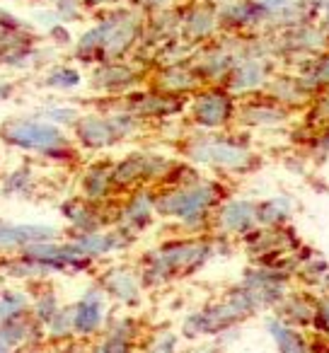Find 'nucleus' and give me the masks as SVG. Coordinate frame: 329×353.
<instances>
[{"instance_id":"obj_1","label":"nucleus","mask_w":329,"mask_h":353,"mask_svg":"<svg viewBox=\"0 0 329 353\" xmlns=\"http://www.w3.org/2000/svg\"><path fill=\"white\" fill-rule=\"evenodd\" d=\"M146 22L133 8H114L99 15L92 27L75 37L70 44V61L78 65H97L107 61H123L143 39Z\"/></svg>"},{"instance_id":"obj_2","label":"nucleus","mask_w":329,"mask_h":353,"mask_svg":"<svg viewBox=\"0 0 329 353\" xmlns=\"http://www.w3.org/2000/svg\"><path fill=\"white\" fill-rule=\"evenodd\" d=\"M0 143L10 150L34 155L37 160L56 167L78 162L80 150L66 128H59L34 114H17L0 121Z\"/></svg>"},{"instance_id":"obj_3","label":"nucleus","mask_w":329,"mask_h":353,"mask_svg":"<svg viewBox=\"0 0 329 353\" xmlns=\"http://www.w3.org/2000/svg\"><path fill=\"white\" fill-rule=\"evenodd\" d=\"M213 254L208 240H172L148 252L141 266V283L146 288L165 285L170 281L194 276Z\"/></svg>"},{"instance_id":"obj_4","label":"nucleus","mask_w":329,"mask_h":353,"mask_svg":"<svg viewBox=\"0 0 329 353\" xmlns=\"http://www.w3.org/2000/svg\"><path fill=\"white\" fill-rule=\"evenodd\" d=\"M223 194L226 192L221 184L206 179L187 187H165L155 194V213L184 223L187 228H199L223 203Z\"/></svg>"},{"instance_id":"obj_5","label":"nucleus","mask_w":329,"mask_h":353,"mask_svg":"<svg viewBox=\"0 0 329 353\" xmlns=\"http://www.w3.org/2000/svg\"><path fill=\"white\" fill-rule=\"evenodd\" d=\"M146 121L126 112H83L68 128L70 138L80 152H102L128 138L138 136Z\"/></svg>"},{"instance_id":"obj_6","label":"nucleus","mask_w":329,"mask_h":353,"mask_svg":"<svg viewBox=\"0 0 329 353\" xmlns=\"http://www.w3.org/2000/svg\"><path fill=\"white\" fill-rule=\"evenodd\" d=\"M44 37L32 22L15 15L8 8H0V68L32 70L39 65L46 49Z\"/></svg>"},{"instance_id":"obj_7","label":"nucleus","mask_w":329,"mask_h":353,"mask_svg":"<svg viewBox=\"0 0 329 353\" xmlns=\"http://www.w3.org/2000/svg\"><path fill=\"white\" fill-rule=\"evenodd\" d=\"M257 312V305L252 300L250 290L245 285L228 290V295L216 303L203 305L201 310L187 314L182 324L184 336L197 339V336H216L228 329H232L235 324H240L242 319H247L250 314Z\"/></svg>"},{"instance_id":"obj_8","label":"nucleus","mask_w":329,"mask_h":353,"mask_svg":"<svg viewBox=\"0 0 329 353\" xmlns=\"http://www.w3.org/2000/svg\"><path fill=\"white\" fill-rule=\"evenodd\" d=\"M175 162L157 152H128L126 157L114 162L112 179L117 194L148 189V184H165Z\"/></svg>"},{"instance_id":"obj_9","label":"nucleus","mask_w":329,"mask_h":353,"mask_svg":"<svg viewBox=\"0 0 329 353\" xmlns=\"http://www.w3.org/2000/svg\"><path fill=\"white\" fill-rule=\"evenodd\" d=\"M25 254L32 261H37L49 279L51 276H75L94 269V261L88 259L70 237H59V240L32 245L25 250Z\"/></svg>"},{"instance_id":"obj_10","label":"nucleus","mask_w":329,"mask_h":353,"mask_svg":"<svg viewBox=\"0 0 329 353\" xmlns=\"http://www.w3.org/2000/svg\"><path fill=\"white\" fill-rule=\"evenodd\" d=\"M184 155L192 162L211 165V167H218V170L242 172L255 165V155L250 152V148L232 141V138H228V136L194 138L187 145V150H184Z\"/></svg>"},{"instance_id":"obj_11","label":"nucleus","mask_w":329,"mask_h":353,"mask_svg":"<svg viewBox=\"0 0 329 353\" xmlns=\"http://www.w3.org/2000/svg\"><path fill=\"white\" fill-rule=\"evenodd\" d=\"M88 88L99 97H123V94L138 90L143 83V70L133 61H107V63L90 65Z\"/></svg>"},{"instance_id":"obj_12","label":"nucleus","mask_w":329,"mask_h":353,"mask_svg":"<svg viewBox=\"0 0 329 353\" xmlns=\"http://www.w3.org/2000/svg\"><path fill=\"white\" fill-rule=\"evenodd\" d=\"M59 213L66 223V235H88L104 228H112L114 206L112 203H92L83 196H66L59 203Z\"/></svg>"},{"instance_id":"obj_13","label":"nucleus","mask_w":329,"mask_h":353,"mask_svg":"<svg viewBox=\"0 0 329 353\" xmlns=\"http://www.w3.org/2000/svg\"><path fill=\"white\" fill-rule=\"evenodd\" d=\"M237 104L235 94H230L226 88L216 85V88H206L201 92H197L189 104V117L199 128L206 131H218L226 128L228 123L235 119Z\"/></svg>"},{"instance_id":"obj_14","label":"nucleus","mask_w":329,"mask_h":353,"mask_svg":"<svg viewBox=\"0 0 329 353\" xmlns=\"http://www.w3.org/2000/svg\"><path fill=\"white\" fill-rule=\"evenodd\" d=\"M70 312H73V332L78 341H92L99 336L109 319L107 312V295L102 293L97 283H90L83 293L70 303Z\"/></svg>"},{"instance_id":"obj_15","label":"nucleus","mask_w":329,"mask_h":353,"mask_svg":"<svg viewBox=\"0 0 329 353\" xmlns=\"http://www.w3.org/2000/svg\"><path fill=\"white\" fill-rule=\"evenodd\" d=\"M63 237V230L49 223H12L0 216V256L20 254L27 247Z\"/></svg>"},{"instance_id":"obj_16","label":"nucleus","mask_w":329,"mask_h":353,"mask_svg":"<svg viewBox=\"0 0 329 353\" xmlns=\"http://www.w3.org/2000/svg\"><path fill=\"white\" fill-rule=\"evenodd\" d=\"M155 216H157L155 192H150V189H136V192H131L123 199V203H119V206L114 208L112 225L136 240L143 230H148V228L152 225Z\"/></svg>"},{"instance_id":"obj_17","label":"nucleus","mask_w":329,"mask_h":353,"mask_svg":"<svg viewBox=\"0 0 329 353\" xmlns=\"http://www.w3.org/2000/svg\"><path fill=\"white\" fill-rule=\"evenodd\" d=\"M112 170H114V160L97 157V160L88 162L83 167V172H80L78 196H83L85 201H92V203H112L114 196H117Z\"/></svg>"},{"instance_id":"obj_18","label":"nucleus","mask_w":329,"mask_h":353,"mask_svg":"<svg viewBox=\"0 0 329 353\" xmlns=\"http://www.w3.org/2000/svg\"><path fill=\"white\" fill-rule=\"evenodd\" d=\"M94 283L102 288V293L107 295V300H114V303L123 305V307H136L141 303V276L133 269H126V266H112V269L102 271L97 276Z\"/></svg>"},{"instance_id":"obj_19","label":"nucleus","mask_w":329,"mask_h":353,"mask_svg":"<svg viewBox=\"0 0 329 353\" xmlns=\"http://www.w3.org/2000/svg\"><path fill=\"white\" fill-rule=\"evenodd\" d=\"M266 83H269V63L264 56H240L223 80V88L230 94H252Z\"/></svg>"},{"instance_id":"obj_20","label":"nucleus","mask_w":329,"mask_h":353,"mask_svg":"<svg viewBox=\"0 0 329 353\" xmlns=\"http://www.w3.org/2000/svg\"><path fill=\"white\" fill-rule=\"evenodd\" d=\"M0 341L6 343L12 353H32L46 346L44 327L30 312L3 324L0 327Z\"/></svg>"},{"instance_id":"obj_21","label":"nucleus","mask_w":329,"mask_h":353,"mask_svg":"<svg viewBox=\"0 0 329 353\" xmlns=\"http://www.w3.org/2000/svg\"><path fill=\"white\" fill-rule=\"evenodd\" d=\"M138 336V322L133 317H109L102 334L92 339L85 353H133Z\"/></svg>"},{"instance_id":"obj_22","label":"nucleus","mask_w":329,"mask_h":353,"mask_svg":"<svg viewBox=\"0 0 329 353\" xmlns=\"http://www.w3.org/2000/svg\"><path fill=\"white\" fill-rule=\"evenodd\" d=\"M216 228L223 235H250L259 223H257V201L250 199H232L216 208L213 216Z\"/></svg>"},{"instance_id":"obj_23","label":"nucleus","mask_w":329,"mask_h":353,"mask_svg":"<svg viewBox=\"0 0 329 353\" xmlns=\"http://www.w3.org/2000/svg\"><path fill=\"white\" fill-rule=\"evenodd\" d=\"M70 240L78 245V250L83 252L88 259L97 261V259H104V256L114 254V252L126 250L133 242V237H128L126 232H121L119 228L112 225L97 232H88V235H75V237H70Z\"/></svg>"},{"instance_id":"obj_24","label":"nucleus","mask_w":329,"mask_h":353,"mask_svg":"<svg viewBox=\"0 0 329 353\" xmlns=\"http://www.w3.org/2000/svg\"><path fill=\"white\" fill-rule=\"evenodd\" d=\"M201 88V78L192 63H170L152 78V90L170 97H184V94H194Z\"/></svg>"},{"instance_id":"obj_25","label":"nucleus","mask_w":329,"mask_h":353,"mask_svg":"<svg viewBox=\"0 0 329 353\" xmlns=\"http://www.w3.org/2000/svg\"><path fill=\"white\" fill-rule=\"evenodd\" d=\"M240 56L242 51H235L230 46H206V49H201L192 59V68L197 70L201 83L203 80H218V83H223Z\"/></svg>"},{"instance_id":"obj_26","label":"nucleus","mask_w":329,"mask_h":353,"mask_svg":"<svg viewBox=\"0 0 329 353\" xmlns=\"http://www.w3.org/2000/svg\"><path fill=\"white\" fill-rule=\"evenodd\" d=\"M218 10L213 6H194L179 15V34L189 44H203L218 30Z\"/></svg>"},{"instance_id":"obj_27","label":"nucleus","mask_w":329,"mask_h":353,"mask_svg":"<svg viewBox=\"0 0 329 353\" xmlns=\"http://www.w3.org/2000/svg\"><path fill=\"white\" fill-rule=\"evenodd\" d=\"M286 117H288V112L271 97L247 99L235 112L240 126H276V123L286 121Z\"/></svg>"},{"instance_id":"obj_28","label":"nucleus","mask_w":329,"mask_h":353,"mask_svg":"<svg viewBox=\"0 0 329 353\" xmlns=\"http://www.w3.org/2000/svg\"><path fill=\"white\" fill-rule=\"evenodd\" d=\"M271 15L257 0H235V3H226L218 10V25L223 30H247V27L261 25Z\"/></svg>"},{"instance_id":"obj_29","label":"nucleus","mask_w":329,"mask_h":353,"mask_svg":"<svg viewBox=\"0 0 329 353\" xmlns=\"http://www.w3.org/2000/svg\"><path fill=\"white\" fill-rule=\"evenodd\" d=\"M85 85V75L78 63H51L39 78V88L46 92H75Z\"/></svg>"},{"instance_id":"obj_30","label":"nucleus","mask_w":329,"mask_h":353,"mask_svg":"<svg viewBox=\"0 0 329 353\" xmlns=\"http://www.w3.org/2000/svg\"><path fill=\"white\" fill-rule=\"evenodd\" d=\"M37 192V170L30 162H22V165L8 170L6 174L0 176V196L3 199H17V201H25L32 199Z\"/></svg>"},{"instance_id":"obj_31","label":"nucleus","mask_w":329,"mask_h":353,"mask_svg":"<svg viewBox=\"0 0 329 353\" xmlns=\"http://www.w3.org/2000/svg\"><path fill=\"white\" fill-rule=\"evenodd\" d=\"M0 276L8 281H15V283H27V285L39 283V281H51L44 274V269L37 261H32L25 252L0 256Z\"/></svg>"},{"instance_id":"obj_32","label":"nucleus","mask_w":329,"mask_h":353,"mask_svg":"<svg viewBox=\"0 0 329 353\" xmlns=\"http://www.w3.org/2000/svg\"><path fill=\"white\" fill-rule=\"evenodd\" d=\"M63 300H61L59 290L51 281H39V283H32L30 290V314L37 322L44 327L51 317L61 310Z\"/></svg>"},{"instance_id":"obj_33","label":"nucleus","mask_w":329,"mask_h":353,"mask_svg":"<svg viewBox=\"0 0 329 353\" xmlns=\"http://www.w3.org/2000/svg\"><path fill=\"white\" fill-rule=\"evenodd\" d=\"M44 339L46 346H68V343L78 341L73 332V312H70V303H63L61 310L44 324Z\"/></svg>"},{"instance_id":"obj_34","label":"nucleus","mask_w":329,"mask_h":353,"mask_svg":"<svg viewBox=\"0 0 329 353\" xmlns=\"http://www.w3.org/2000/svg\"><path fill=\"white\" fill-rule=\"evenodd\" d=\"M80 114L83 112H80L75 104L61 102V99H46L44 104H39V107L34 109V117L44 119V121L54 123V126H59V128H66V131L73 126Z\"/></svg>"},{"instance_id":"obj_35","label":"nucleus","mask_w":329,"mask_h":353,"mask_svg":"<svg viewBox=\"0 0 329 353\" xmlns=\"http://www.w3.org/2000/svg\"><path fill=\"white\" fill-rule=\"evenodd\" d=\"M266 332L271 334V339H274V343L279 346L281 353H308L303 336L298 332H293L281 317L266 319Z\"/></svg>"},{"instance_id":"obj_36","label":"nucleus","mask_w":329,"mask_h":353,"mask_svg":"<svg viewBox=\"0 0 329 353\" xmlns=\"http://www.w3.org/2000/svg\"><path fill=\"white\" fill-rule=\"evenodd\" d=\"M27 312H30V290L20 285L0 290V327Z\"/></svg>"},{"instance_id":"obj_37","label":"nucleus","mask_w":329,"mask_h":353,"mask_svg":"<svg viewBox=\"0 0 329 353\" xmlns=\"http://www.w3.org/2000/svg\"><path fill=\"white\" fill-rule=\"evenodd\" d=\"M290 201L286 196H271L266 201L257 203V223L261 228H279L288 218Z\"/></svg>"},{"instance_id":"obj_38","label":"nucleus","mask_w":329,"mask_h":353,"mask_svg":"<svg viewBox=\"0 0 329 353\" xmlns=\"http://www.w3.org/2000/svg\"><path fill=\"white\" fill-rule=\"evenodd\" d=\"M279 310H281V317L283 319H290V322H310L315 317V307L308 303L305 298L300 295H290V298H281L279 300Z\"/></svg>"},{"instance_id":"obj_39","label":"nucleus","mask_w":329,"mask_h":353,"mask_svg":"<svg viewBox=\"0 0 329 353\" xmlns=\"http://www.w3.org/2000/svg\"><path fill=\"white\" fill-rule=\"evenodd\" d=\"M51 10L56 12V17H59L61 22L70 25V22L83 20L88 8H85L83 0H54V3H51Z\"/></svg>"},{"instance_id":"obj_40","label":"nucleus","mask_w":329,"mask_h":353,"mask_svg":"<svg viewBox=\"0 0 329 353\" xmlns=\"http://www.w3.org/2000/svg\"><path fill=\"white\" fill-rule=\"evenodd\" d=\"M177 343H179V336L170 329H162L157 332L155 336L148 341V348L146 353H177Z\"/></svg>"},{"instance_id":"obj_41","label":"nucleus","mask_w":329,"mask_h":353,"mask_svg":"<svg viewBox=\"0 0 329 353\" xmlns=\"http://www.w3.org/2000/svg\"><path fill=\"white\" fill-rule=\"evenodd\" d=\"M41 37H46L54 46H70L73 44V32H70V25H66V22H61V20H56L49 30H44V34Z\"/></svg>"},{"instance_id":"obj_42","label":"nucleus","mask_w":329,"mask_h":353,"mask_svg":"<svg viewBox=\"0 0 329 353\" xmlns=\"http://www.w3.org/2000/svg\"><path fill=\"white\" fill-rule=\"evenodd\" d=\"M85 3V8H88V10H114V8H119V3H121V0H83Z\"/></svg>"},{"instance_id":"obj_43","label":"nucleus","mask_w":329,"mask_h":353,"mask_svg":"<svg viewBox=\"0 0 329 353\" xmlns=\"http://www.w3.org/2000/svg\"><path fill=\"white\" fill-rule=\"evenodd\" d=\"M261 8H264L269 15H274V12H279V10H283V8H288V6H293V0H257Z\"/></svg>"},{"instance_id":"obj_44","label":"nucleus","mask_w":329,"mask_h":353,"mask_svg":"<svg viewBox=\"0 0 329 353\" xmlns=\"http://www.w3.org/2000/svg\"><path fill=\"white\" fill-rule=\"evenodd\" d=\"M315 317H317V327H322L329 334V300L319 303V307L315 310Z\"/></svg>"},{"instance_id":"obj_45","label":"nucleus","mask_w":329,"mask_h":353,"mask_svg":"<svg viewBox=\"0 0 329 353\" xmlns=\"http://www.w3.org/2000/svg\"><path fill=\"white\" fill-rule=\"evenodd\" d=\"M17 85L12 83V80L8 78H0V104H6L8 99H12V94H15Z\"/></svg>"},{"instance_id":"obj_46","label":"nucleus","mask_w":329,"mask_h":353,"mask_svg":"<svg viewBox=\"0 0 329 353\" xmlns=\"http://www.w3.org/2000/svg\"><path fill=\"white\" fill-rule=\"evenodd\" d=\"M312 80H315V85L329 83V56H327V59H322V63L317 65V70H315Z\"/></svg>"},{"instance_id":"obj_47","label":"nucleus","mask_w":329,"mask_h":353,"mask_svg":"<svg viewBox=\"0 0 329 353\" xmlns=\"http://www.w3.org/2000/svg\"><path fill=\"white\" fill-rule=\"evenodd\" d=\"M138 3H143V6H148V8H165L170 0H138Z\"/></svg>"},{"instance_id":"obj_48","label":"nucleus","mask_w":329,"mask_h":353,"mask_svg":"<svg viewBox=\"0 0 329 353\" xmlns=\"http://www.w3.org/2000/svg\"><path fill=\"white\" fill-rule=\"evenodd\" d=\"M319 112H322V117H324V119H329V99L322 104V109H319Z\"/></svg>"},{"instance_id":"obj_49","label":"nucleus","mask_w":329,"mask_h":353,"mask_svg":"<svg viewBox=\"0 0 329 353\" xmlns=\"http://www.w3.org/2000/svg\"><path fill=\"white\" fill-rule=\"evenodd\" d=\"M0 353H12V351H10V348H8V346H6V343L0 341Z\"/></svg>"},{"instance_id":"obj_50","label":"nucleus","mask_w":329,"mask_h":353,"mask_svg":"<svg viewBox=\"0 0 329 353\" xmlns=\"http://www.w3.org/2000/svg\"><path fill=\"white\" fill-rule=\"evenodd\" d=\"M203 353H221V348H206Z\"/></svg>"},{"instance_id":"obj_51","label":"nucleus","mask_w":329,"mask_h":353,"mask_svg":"<svg viewBox=\"0 0 329 353\" xmlns=\"http://www.w3.org/2000/svg\"><path fill=\"white\" fill-rule=\"evenodd\" d=\"M44 3H54V0H44Z\"/></svg>"},{"instance_id":"obj_52","label":"nucleus","mask_w":329,"mask_h":353,"mask_svg":"<svg viewBox=\"0 0 329 353\" xmlns=\"http://www.w3.org/2000/svg\"><path fill=\"white\" fill-rule=\"evenodd\" d=\"M32 353H34V351H32Z\"/></svg>"}]
</instances>
